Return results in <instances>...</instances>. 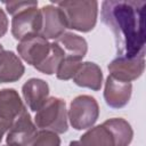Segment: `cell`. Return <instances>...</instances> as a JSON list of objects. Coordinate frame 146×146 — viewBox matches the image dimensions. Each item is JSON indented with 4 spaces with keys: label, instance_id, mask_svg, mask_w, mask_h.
Here are the masks:
<instances>
[{
    "label": "cell",
    "instance_id": "obj_1",
    "mask_svg": "<svg viewBox=\"0 0 146 146\" xmlns=\"http://www.w3.org/2000/svg\"><path fill=\"white\" fill-rule=\"evenodd\" d=\"M146 1L108 0L102 3V21L112 31L119 57H145Z\"/></svg>",
    "mask_w": 146,
    "mask_h": 146
},
{
    "label": "cell",
    "instance_id": "obj_2",
    "mask_svg": "<svg viewBox=\"0 0 146 146\" xmlns=\"http://www.w3.org/2000/svg\"><path fill=\"white\" fill-rule=\"evenodd\" d=\"M7 11L13 15L11 34L16 40L40 34L42 29V15L38 9V1L5 2Z\"/></svg>",
    "mask_w": 146,
    "mask_h": 146
},
{
    "label": "cell",
    "instance_id": "obj_3",
    "mask_svg": "<svg viewBox=\"0 0 146 146\" xmlns=\"http://www.w3.org/2000/svg\"><path fill=\"white\" fill-rule=\"evenodd\" d=\"M55 5L63 11L66 27L80 32L91 31L97 22V1H57Z\"/></svg>",
    "mask_w": 146,
    "mask_h": 146
},
{
    "label": "cell",
    "instance_id": "obj_4",
    "mask_svg": "<svg viewBox=\"0 0 146 146\" xmlns=\"http://www.w3.org/2000/svg\"><path fill=\"white\" fill-rule=\"evenodd\" d=\"M34 122L36 128L56 133H64L68 129L66 103L58 97H50L36 112Z\"/></svg>",
    "mask_w": 146,
    "mask_h": 146
},
{
    "label": "cell",
    "instance_id": "obj_5",
    "mask_svg": "<svg viewBox=\"0 0 146 146\" xmlns=\"http://www.w3.org/2000/svg\"><path fill=\"white\" fill-rule=\"evenodd\" d=\"M98 115L97 100L89 95H80L71 102L67 119H70V123L75 130H84L96 123Z\"/></svg>",
    "mask_w": 146,
    "mask_h": 146
},
{
    "label": "cell",
    "instance_id": "obj_6",
    "mask_svg": "<svg viewBox=\"0 0 146 146\" xmlns=\"http://www.w3.org/2000/svg\"><path fill=\"white\" fill-rule=\"evenodd\" d=\"M18 55L31 66L36 68L50 52V43L41 34L24 38L17 44Z\"/></svg>",
    "mask_w": 146,
    "mask_h": 146
},
{
    "label": "cell",
    "instance_id": "obj_7",
    "mask_svg": "<svg viewBox=\"0 0 146 146\" xmlns=\"http://www.w3.org/2000/svg\"><path fill=\"white\" fill-rule=\"evenodd\" d=\"M36 133V125L33 123L30 113L24 108L9 128L6 143L8 146H29L34 140Z\"/></svg>",
    "mask_w": 146,
    "mask_h": 146
},
{
    "label": "cell",
    "instance_id": "obj_8",
    "mask_svg": "<svg viewBox=\"0 0 146 146\" xmlns=\"http://www.w3.org/2000/svg\"><path fill=\"white\" fill-rule=\"evenodd\" d=\"M107 68L111 73L110 75L116 80L131 82L143 74L145 68V57L125 58L117 56L108 64Z\"/></svg>",
    "mask_w": 146,
    "mask_h": 146
},
{
    "label": "cell",
    "instance_id": "obj_9",
    "mask_svg": "<svg viewBox=\"0 0 146 146\" xmlns=\"http://www.w3.org/2000/svg\"><path fill=\"white\" fill-rule=\"evenodd\" d=\"M42 29L41 35L48 39H58L67 29L63 11L56 5H46L41 9Z\"/></svg>",
    "mask_w": 146,
    "mask_h": 146
},
{
    "label": "cell",
    "instance_id": "obj_10",
    "mask_svg": "<svg viewBox=\"0 0 146 146\" xmlns=\"http://www.w3.org/2000/svg\"><path fill=\"white\" fill-rule=\"evenodd\" d=\"M132 84L131 82H123L108 75L105 82L104 99L110 107L121 108L125 106L131 97Z\"/></svg>",
    "mask_w": 146,
    "mask_h": 146
},
{
    "label": "cell",
    "instance_id": "obj_11",
    "mask_svg": "<svg viewBox=\"0 0 146 146\" xmlns=\"http://www.w3.org/2000/svg\"><path fill=\"white\" fill-rule=\"evenodd\" d=\"M22 94L30 110L33 112H38L48 99L49 86L42 79L32 78L23 84Z\"/></svg>",
    "mask_w": 146,
    "mask_h": 146
},
{
    "label": "cell",
    "instance_id": "obj_12",
    "mask_svg": "<svg viewBox=\"0 0 146 146\" xmlns=\"http://www.w3.org/2000/svg\"><path fill=\"white\" fill-rule=\"evenodd\" d=\"M24 72L25 67L18 56L0 44V83L15 82L23 76Z\"/></svg>",
    "mask_w": 146,
    "mask_h": 146
},
{
    "label": "cell",
    "instance_id": "obj_13",
    "mask_svg": "<svg viewBox=\"0 0 146 146\" xmlns=\"http://www.w3.org/2000/svg\"><path fill=\"white\" fill-rule=\"evenodd\" d=\"M25 108L18 92L15 89L6 88L0 90V120L11 127L15 119Z\"/></svg>",
    "mask_w": 146,
    "mask_h": 146
},
{
    "label": "cell",
    "instance_id": "obj_14",
    "mask_svg": "<svg viewBox=\"0 0 146 146\" xmlns=\"http://www.w3.org/2000/svg\"><path fill=\"white\" fill-rule=\"evenodd\" d=\"M68 146H116V141L110 128L103 122L90 128L79 140L71 141Z\"/></svg>",
    "mask_w": 146,
    "mask_h": 146
},
{
    "label": "cell",
    "instance_id": "obj_15",
    "mask_svg": "<svg viewBox=\"0 0 146 146\" xmlns=\"http://www.w3.org/2000/svg\"><path fill=\"white\" fill-rule=\"evenodd\" d=\"M73 81L79 87L89 88L97 91L102 88L103 72L97 64L92 62H84L79 66L73 76Z\"/></svg>",
    "mask_w": 146,
    "mask_h": 146
},
{
    "label": "cell",
    "instance_id": "obj_16",
    "mask_svg": "<svg viewBox=\"0 0 146 146\" xmlns=\"http://www.w3.org/2000/svg\"><path fill=\"white\" fill-rule=\"evenodd\" d=\"M55 42L63 50L64 57L74 58L78 60H82L88 50L86 39L72 32H64L58 39H56Z\"/></svg>",
    "mask_w": 146,
    "mask_h": 146
},
{
    "label": "cell",
    "instance_id": "obj_17",
    "mask_svg": "<svg viewBox=\"0 0 146 146\" xmlns=\"http://www.w3.org/2000/svg\"><path fill=\"white\" fill-rule=\"evenodd\" d=\"M104 123L112 131L116 141V146H128L131 143L133 131L128 121L121 117H113L106 120Z\"/></svg>",
    "mask_w": 146,
    "mask_h": 146
},
{
    "label": "cell",
    "instance_id": "obj_18",
    "mask_svg": "<svg viewBox=\"0 0 146 146\" xmlns=\"http://www.w3.org/2000/svg\"><path fill=\"white\" fill-rule=\"evenodd\" d=\"M63 58H64L63 50L56 42H52V43H50V52H49L48 57L35 70H38L44 74H48V75L56 74L57 68H58L60 62L63 60Z\"/></svg>",
    "mask_w": 146,
    "mask_h": 146
},
{
    "label": "cell",
    "instance_id": "obj_19",
    "mask_svg": "<svg viewBox=\"0 0 146 146\" xmlns=\"http://www.w3.org/2000/svg\"><path fill=\"white\" fill-rule=\"evenodd\" d=\"M81 60L74 59V58H68V57H64L63 60L60 62L57 72H56V76L59 80H70L73 79L74 74L76 73L79 66L81 65Z\"/></svg>",
    "mask_w": 146,
    "mask_h": 146
},
{
    "label": "cell",
    "instance_id": "obj_20",
    "mask_svg": "<svg viewBox=\"0 0 146 146\" xmlns=\"http://www.w3.org/2000/svg\"><path fill=\"white\" fill-rule=\"evenodd\" d=\"M31 146H60V138L56 132L41 130L36 133Z\"/></svg>",
    "mask_w": 146,
    "mask_h": 146
},
{
    "label": "cell",
    "instance_id": "obj_21",
    "mask_svg": "<svg viewBox=\"0 0 146 146\" xmlns=\"http://www.w3.org/2000/svg\"><path fill=\"white\" fill-rule=\"evenodd\" d=\"M8 30V18L3 9L0 8V38L7 33Z\"/></svg>",
    "mask_w": 146,
    "mask_h": 146
},
{
    "label": "cell",
    "instance_id": "obj_22",
    "mask_svg": "<svg viewBox=\"0 0 146 146\" xmlns=\"http://www.w3.org/2000/svg\"><path fill=\"white\" fill-rule=\"evenodd\" d=\"M9 128H10V125H8L7 123H5L3 121L0 120V143H1V140H2V137H3L5 132H6L7 130H9Z\"/></svg>",
    "mask_w": 146,
    "mask_h": 146
},
{
    "label": "cell",
    "instance_id": "obj_23",
    "mask_svg": "<svg viewBox=\"0 0 146 146\" xmlns=\"http://www.w3.org/2000/svg\"><path fill=\"white\" fill-rule=\"evenodd\" d=\"M3 146H8V145H3Z\"/></svg>",
    "mask_w": 146,
    "mask_h": 146
}]
</instances>
